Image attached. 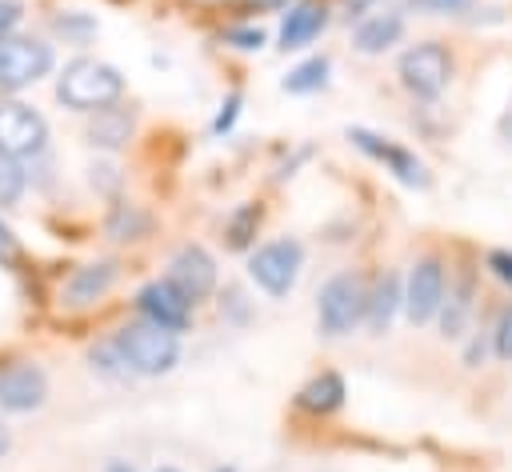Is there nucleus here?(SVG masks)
Wrapping results in <instances>:
<instances>
[{"mask_svg": "<svg viewBox=\"0 0 512 472\" xmlns=\"http://www.w3.org/2000/svg\"><path fill=\"white\" fill-rule=\"evenodd\" d=\"M48 400V376L32 360H12L0 368V412H36Z\"/></svg>", "mask_w": 512, "mask_h": 472, "instance_id": "obj_11", "label": "nucleus"}, {"mask_svg": "<svg viewBox=\"0 0 512 472\" xmlns=\"http://www.w3.org/2000/svg\"><path fill=\"white\" fill-rule=\"evenodd\" d=\"M396 76L400 84L416 96V100H436L448 80H452V52L436 40H424V44H412L400 60H396Z\"/></svg>", "mask_w": 512, "mask_h": 472, "instance_id": "obj_5", "label": "nucleus"}, {"mask_svg": "<svg viewBox=\"0 0 512 472\" xmlns=\"http://www.w3.org/2000/svg\"><path fill=\"white\" fill-rule=\"evenodd\" d=\"M488 272H492L500 284L512 288V252H508V248H492V252H488Z\"/></svg>", "mask_w": 512, "mask_h": 472, "instance_id": "obj_27", "label": "nucleus"}, {"mask_svg": "<svg viewBox=\"0 0 512 472\" xmlns=\"http://www.w3.org/2000/svg\"><path fill=\"white\" fill-rule=\"evenodd\" d=\"M500 132H504V136H512V108L504 112V120H500Z\"/></svg>", "mask_w": 512, "mask_h": 472, "instance_id": "obj_37", "label": "nucleus"}, {"mask_svg": "<svg viewBox=\"0 0 512 472\" xmlns=\"http://www.w3.org/2000/svg\"><path fill=\"white\" fill-rule=\"evenodd\" d=\"M324 84H328V56H308L304 64H296V68L280 80V88H284V92H292V96L320 92Z\"/></svg>", "mask_w": 512, "mask_h": 472, "instance_id": "obj_20", "label": "nucleus"}, {"mask_svg": "<svg viewBox=\"0 0 512 472\" xmlns=\"http://www.w3.org/2000/svg\"><path fill=\"white\" fill-rule=\"evenodd\" d=\"M116 276H120L116 260H92V264H80V268H76V272L64 280L60 300H64V304H72V308L96 304V300H104V296L112 292Z\"/></svg>", "mask_w": 512, "mask_h": 472, "instance_id": "obj_13", "label": "nucleus"}, {"mask_svg": "<svg viewBox=\"0 0 512 472\" xmlns=\"http://www.w3.org/2000/svg\"><path fill=\"white\" fill-rule=\"evenodd\" d=\"M256 228H260V204H240L232 216H228V224H224V236H228V248H248L252 244V236H256Z\"/></svg>", "mask_w": 512, "mask_h": 472, "instance_id": "obj_22", "label": "nucleus"}, {"mask_svg": "<svg viewBox=\"0 0 512 472\" xmlns=\"http://www.w3.org/2000/svg\"><path fill=\"white\" fill-rule=\"evenodd\" d=\"M224 40H228V44H236V48H244V52H252V48H260V44H264V32H260V28H228V32H224Z\"/></svg>", "mask_w": 512, "mask_h": 472, "instance_id": "obj_28", "label": "nucleus"}, {"mask_svg": "<svg viewBox=\"0 0 512 472\" xmlns=\"http://www.w3.org/2000/svg\"><path fill=\"white\" fill-rule=\"evenodd\" d=\"M400 36H404V16H400V12H372V16H364V20L356 24L352 44H356V52H364V56H380V52H388L392 44H400Z\"/></svg>", "mask_w": 512, "mask_h": 472, "instance_id": "obj_16", "label": "nucleus"}, {"mask_svg": "<svg viewBox=\"0 0 512 472\" xmlns=\"http://www.w3.org/2000/svg\"><path fill=\"white\" fill-rule=\"evenodd\" d=\"M236 112H240V92H232L228 100H224V108H220V116H216V132H228L232 128V120H236Z\"/></svg>", "mask_w": 512, "mask_h": 472, "instance_id": "obj_32", "label": "nucleus"}, {"mask_svg": "<svg viewBox=\"0 0 512 472\" xmlns=\"http://www.w3.org/2000/svg\"><path fill=\"white\" fill-rule=\"evenodd\" d=\"M324 24H328L324 4H316V0H300V4H292L288 16H284V24H280V48L292 52V48L312 44V40L320 36Z\"/></svg>", "mask_w": 512, "mask_h": 472, "instance_id": "obj_17", "label": "nucleus"}, {"mask_svg": "<svg viewBox=\"0 0 512 472\" xmlns=\"http://www.w3.org/2000/svg\"><path fill=\"white\" fill-rule=\"evenodd\" d=\"M240 4H248V8H260V12H272V8H284L288 0H240Z\"/></svg>", "mask_w": 512, "mask_h": 472, "instance_id": "obj_34", "label": "nucleus"}, {"mask_svg": "<svg viewBox=\"0 0 512 472\" xmlns=\"http://www.w3.org/2000/svg\"><path fill=\"white\" fill-rule=\"evenodd\" d=\"M192 300L164 276V280H148L140 292H136V312H140V320H148V324H156V328H164V332H188V324H192Z\"/></svg>", "mask_w": 512, "mask_h": 472, "instance_id": "obj_8", "label": "nucleus"}, {"mask_svg": "<svg viewBox=\"0 0 512 472\" xmlns=\"http://www.w3.org/2000/svg\"><path fill=\"white\" fill-rule=\"evenodd\" d=\"M20 16H24V4L20 0H0V40L12 36V28L20 24Z\"/></svg>", "mask_w": 512, "mask_h": 472, "instance_id": "obj_30", "label": "nucleus"}, {"mask_svg": "<svg viewBox=\"0 0 512 472\" xmlns=\"http://www.w3.org/2000/svg\"><path fill=\"white\" fill-rule=\"evenodd\" d=\"M168 280L196 304V300L212 296V288H216V260L208 256V248L184 244V248H176V256L168 260Z\"/></svg>", "mask_w": 512, "mask_h": 472, "instance_id": "obj_12", "label": "nucleus"}, {"mask_svg": "<svg viewBox=\"0 0 512 472\" xmlns=\"http://www.w3.org/2000/svg\"><path fill=\"white\" fill-rule=\"evenodd\" d=\"M104 232H108L112 240H140V236L148 232V212H144L140 204H128V200H120V204H112Z\"/></svg>", "mask_w": 512, "mask_h": 472, "instance_id": "obj_21", "label": "nucleus"}, {"mask_svg": "<svg viewBox=\"0 0 512 472\" xmlns=\"http://www.w3.org/2000/svg\"><path fill=\"white\" fill-rule=\"evenodd\" d=\"M128 140H132V116L124 108H100V112H92V120H88V144L92 148L116 152Z\"/></svg>", "mask_w": 512, "mask_h": 472, "instance_id": "obj_19", "label": "nucleus"}, {"mask_svg": "<svg viewBox=\"0 0 512 472\" xmlns=\"http://www.w3.org/2000/svg\"><path fill=\"white\" fill-rule=\"evenodd\" d=\"M88 360H92V368L96 372H104V376H132L128 372V364H124V356H120V348H116V340H104V344H96L92 352H88Z\"/></svg>", "mask_w": 512, "mask_h": 472, "instance_id": "obj_24", "label": "nucleus"}, {"mask_svg": "<svg viewBox=\"0 0 512 472\" xmlns=\"http://www.w3.org/2000/svg\"><path fill=\"white\" fill-rule=\"evenodd\" d=\"M216 472H236V468H216Z\"/></svg>", "mask_w": 512, "mask_h": 472, "instance_id": "obj_39", "label": "nucleus"}, {"mask_svg": "<svg viewBox=\"0 0 512 472\" xmlns=\"http://www.w3.org/2000/svg\"><path fill=\"white\" fill-rule=\"evenodd\" d=\"M88 172H92V176H88L92 188H100V192H116V188H120V172H116L112 164H92Z\"/></svg>", "mask_w": 512, "mask_h": 472, "instance_id": "obj_29", "label": "nucleus"}, {"mask_svg": "<svg viewBox=\"0 0 512 472\" xmlns=\"http://www.w3.org/2000/svg\"><path fill=\"white\" fill-rule=\"evenodd\" d=\"M124 96V76L92 56H76L64 64V72L56 76V100L72 112H100L112 108Z\"/></svg>", "mask_w": 512, "mask_h": 472, "instance_id": "obj_1", "label": "nucleus"}, {"mask_svg": "<svg viewBox=\"0 0 512 472\" xmlns=\"http://www.w3.org/2000/svg\"><path fill=\"white\" fill-rule=\"evenodd\" d=\"M472 0H408V8H420V12H464Z\"/></svg>", "mask_w": 512, "mask_h": 472, "instance_id": "obj_31", "label": "nucleus"}, {"mask_svg": "<svg viewBox=\"0 0 512 472\" xmlns=\"http://www.w3.org/2000/svg\"><path fill=\"white\" fill-rule=\"evenodd\" d=\"M344 396H348L344 376H340V372H320V376H312V380L296 392V408H304V412H312V416H328V412L344 408Z\"/></svg>", "mask_w": 512, "mask_h": 472, "instance_id": "obj_18", "label": "nucleus"}, {"mask_svg": "<svg viewBox=\"0 0 512 472\" xmlns=\"http://www.w3.org/2000/svg\"><path fill=\"white\" fill-rule=\"evenodd\" d=\"M8 448H12V432H8V424L0 420V460L8 456Z\"/></svg>", "mask_w": 512, "mask_h": 472, "instance_id": "obj_35", "label": "nucleus"}, {"mask_svg": "<svg viewBox=\"0 0 512 472\" xmlns=\"http://www.w3.org/2000/svg\"><path fill=\"white\" fill-rule=\"evenodd\" d=\"M156 472H180V468H176V464H160Z\"/></svg>", "mask_w": 512, "mask_h": 472, "instance_id": "obj_38", "label": "nucleus"}, {"mask_svg": "<svg viewBox=\"0 0 512 472\" xmlns=\"http://www.w3.org/2000/svg\"><path fill=\"white\" fill-rule=\"evenodd\" d=\"M472 300H476V280H472V268H464L456 280H448L444 300H440V312H436L444 340L464 336V328H468V320H472Z\"/></svg>", "mask_w": 512, "mask_h": 472, "instance_id": "obj_14", "label": "nucleus"}, {"mask_svg": "<svg viewBox=\"0 0 512 472\" xmlns=\"http://www.w3.org/2000/svg\"><path fill=\"white\" fill-rule=\"evenodd\" d=\"M24 196V168L20 160L0 156V208H12Z\"/></svg>", "mask_w": 512, "mask_h": 472, "instance_id": "obj_23", "label": "nucleus"}, {"mask_svg": "<svg viewBox=\"0 0 512 472\" xmlns=\"http://www.w3.org/2000/svg\"><path fill=\"white\" fill-rule=\"evenodd\" d=\"M16 256H20V240H16V236H12V228L0 220V260H4V264H12Z\"/></svg>", "mask_w": 512, "mask_h": 472, "instance_id": "obj_33", "label": "nucleus"}, {"mask_svg": "<svg viewBox=\"0 0 512 472\" xmlns=\"http://www.w3.org/2000/svg\"><path fill=\"white\" fill-rule=\"evenodd\" d=\"M444 288H448V276H444V264L436 256H420L404 280V316L408 324H428L436 320L440 312V300H444Z\"/></svg>", "mask_w": 512, "mask_h": 472, "instance_id": "obj_9", "label": "nucleus"}, {"mask_svg": "<svg viewBox=\"0 0 512 472\" xmlns=\"http://www.w3.org/2000/svg\"><path fill=\"white\" fill-rule=\"evenodd\" d=\"M364 312H368V288L356 272H336L316 292V328L328 340H340L356 324H364Z\"/></svg>", "mask_w": 512, "mask_h": 472, "instance_id": "obj_3", "label": "nucleus"}, {"mask_svg": "<svg viewBox=\"0 0 512 472\" xmlns=\"http://www.w3.org/2000/svg\"><path fill=\"white\" fill-rule=\"evenodd\" d=\"M48 148V124L24 100H0V156L36 160Z\"/></svg>", "mask_w": 512, "mask_h": 472, "instance_id": "obj_6", "label": "nucleus"}, {"mask_svg": "<svg viewBox=\"0 0 512 472\" xmlns=\"http://www.w3.org/2000/svg\"><path fill=\"white\" fill-rule=\"evenodd\" d=\"M52 24H56V32H60L64 40H76V44H84V40L96 32V20H92V16H80V12H64V16H56Z\"/></svg>", "mask_w": 512, "mask_h": 472, "instance_id": "obj_25", "label": "nucleus"}, {"mask_svg": "<svg viewBox=\"0 0 512 472\" xmlns=\"http://www.w3.org/2000/svg\"><path fill=\"white\" fill-rule=\"evenodd\" d=\"M56 64L52 44L36 40V36H4L0 40V88L4 92H20L28 84H36L40 76H48Z\"/></svg>", "mask_w": 512, "mask_h": 472, "instance_id": "obj_7", "label": "nucleus"}, {"mask_svg": "<svg viewBox=\"0 0 512 472\" xmlns=\"http://www.w3.org/2000/svg\"><path fill=\"white\" fill-rule=\"evenodd\" d=\"M300 268H304V248H300V240H292V236H276V240L260 244V248L248 256V276H252V284H256L264 296H272V300H284V296L296 288Z\"/></svg>", "mask_w": 512, "mask_h": 472, "instance_id": "obj_4", "label": "nucleus"}, {"mask_svg": "<svg viewBox=\"0 0 512 472\" xmlns=\"http://www.w3.org/2000/svg\"><path fill=\"white\" fill-rule=\"evenodd\" d=\"M116 348L128 364L132 376H164L180 364V336L176 332H164L148 320H132L124 324L116 336Z\"/></svg>", "mask_w": 512, "mask_h": 472, "instance_id": "obj_2", "label": "nucleus"}, {"mask_svg": "<svg viewBox=\"0 0 512 472\" xmlns=\"http://www.w3.org/2000/svg\"><path fill=\"white\" fill-rule=\"evenodd\" d=\"M404 308V284L396 272H380L376 284L368 288V312H364V324L372 336H384L392 328V316Z\"/></svg>", "mask_w": 512, "mask_h": 472, "instance_id": "obj_15", "label": "nucleus"}, {"mask_svg": "<svg viewBox=\"0 0 512 472\" xmlns=\"http://www.w3.org/2000/svg\"><path fill=\"white\" fill-rule=\"evenodd\" d=\"M492 348L500 360H512V304L500 308L496 316V328H492Z\"/></svg>", "mask_w": 512, "mask_h": 472, "instance_id": "obj_26", "label": "nucleus"}, {"mask_svg": "<svg viewBox=\"0 0 512 472\" xmlns=\"http://www.w3.org/2000/svg\"><path fill=\"white\" fill-rule=\"evenodd\" d=\"M348 140H352L364 156H372L376 164H384L400 184H408V188H428V168H424V160H420L416 152H408L404 144H396V140H388V136H376V132H368V128H348Z\"/></svg>", "mask_w": 512, "mask_h": 472, "instance_id": "obj_10", "label": "nucleus"}, {"mask_svg": "<svg viewBox=\"0 0 512 472\" xmlns=\"http://www.w3.org/2000/svg\"><path fill=\"white\" fill-rule=\"evenodd\" d=\"M104 472H136V468H132L128 460H108V464H104Z\"/></svg>", "mask_w": 512, "mask_h": 472, "instance_id": "obj_36", "label": "nucleus"}]
</instances>
